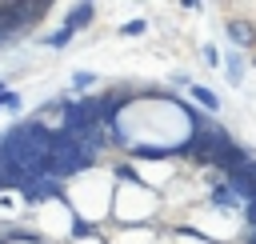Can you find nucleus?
I'll list each match as a JSON object with an SVG mask.
<instances>
[{"label":"nucleus","mask_w":256,"mask_h":244,"mask_svg":"<svg viewBox=\"0 0 256 244\" xmlns=\"http://www.w3.org/2000/svg\"><path fill=\"white\" fill-rule=\"evenodd\" d=\"M224 68H228V80H232V84L240 88V76H244V60H240V52H228Z\"/></svg>","instance_id":"nucleus-5"},{"label":"nucleus","mask_w":256,"mask_h":244,"mask_svg":"<svg viewBox=\"0 0 256 244\" xmlns=\"http://www.w3.org/2000/svg\"><path fill=\"white\" fill-rule=\"evenodd\" d=\"M72 84H76V88H88V84H92V72H76Z\"/></svg>","instance_id":"nucleus-10"},{"label":"nucleus","mask_w":256,"mask_h":244,"mask_svg":"<svg viewBox=\"0 0 256 244\" xmlns=\"http://www.w3.org/2000/svg\"><path fill=\"white\" fill-rule=\"evenodd\" d=\"M92 16H96V8H92V4H76V8L68 12V24H64V28H68V32H80V28H88V24H92Z\"/></svg>","instance_id":"nucleus-2"},{"label":"nucleus","mask_w":256,"mask_h":244,"mask_svg":"<svg viewBox=\"0 0 256 244\" xmlns=\"http://www.w3.org/2000/svg\"><path fill=\"white\" fill-rule=\"evenodd\" d=\"M144 28H148V24H144V20H128V24H124V28H120V36H140V32H144Z\"/></svg>","instance_id":"nucleus-7"},{"label":"nucleus","mask_w":256,"mask_h":244,"mask_svg":"<svg viewBox=\"0 0 256 244\" xmlns=\"http://www.w3.org/2000/svg\"><path fill=\"white\" fill-rule=\"evenodd\" d=\"M200 56H204V64H208V68H212V64H220V52H216L212 44H204V52H200Z\"/></svg>","instance_id":"nucleus-8"},{"label":"nucleus","mask_w":256,"mask_h":244,"mask_svg":"<svg viewBox=\"0 0 256 244\" xmlns=\"http://www.w3.org/2000/svg\"><path fill=\"white\" fill-rule=\"evenodd\" d=\"M252 172H256V160H252Z\"/></svg>","instance_id":"nucleus-12"},{"label":"nucleus","mask_w":256,"mask_h":244,"mask_svg":"<svg viewBox=\"0 0 256 244\" xmlns=\"http://www.w3.org/2000/svg\"><path fill=\"white\" fill-rule=\"evenodd\" d=\"M240 244H256V228H244V236H240Z\"/></svg>","instance_id":"nucleus-11"},{"label":"nucleus","mask_w":256,"mask_h":244,"mask_svg":"<svg viewBox=\"0 0 256 244\" xmlns=\"http://www.w3.org/2000/svg\"><path fill=\"white\" fill-rule=\"evenodd\" d=\"M188 92H192V100H196L200 108L220 112V100H216V92H212V88H204V84H188Z\"/></svg>","instance_id":"nucleus-3"},{"label":"nucleus","mask_w":256,"mask_h":244,"mask_svg":"<svg viewBox=\"0 0 256 244\" xmlns=\"http://www.w3.org/2000/svg\"><path fill=\"white\" fill-rule=\"evenodd\" d=\"M0 108H20V96L16 92H0Z\"/></svg>","instance_id":"nucleus-9"},{"label":"nucleus","mask_w":256,"mask_h":244,"mask_svg":"<svg viewBox=\"0 0 256 244\" xmlns=\"http://www.w3.org/2000/svg\"><path fill=\"white\" fill-rule=\"evenodd\" d=\"M208 200H212L216 208H244V204H240V200L232 196V188H228V184H216V188L208 192Z\"/></svg>","instance_id":"nucleus-4"},{"label":"nucleus","mask_w":256,"mask_h":244,"mask_svg":"<svg viewBox=\"0 0 256 244\" xmlns=\"http://www.w3.org/2000/svg\"><path fill=\"white\" fill-rule=\"evenodd\" d=\"M68 40H72V32H68V28H56V32L48 36V48H64Z\"/></svg>","instance_id":"nucleus-6"},{"label":"nucleus","mask_w":256,"mask_h":244,"mask_svg":"<svg viewBox=\"0 0 256 244\" xmlns=\"http://www.w3.org/2000/svg\"><path fill=\"white\" fill-rule=\"evenodd\" d=\"M224 32H228V40H232L236 48H256V28H252V20L232 16V20H224Z\"/></svg>","instance_id":"nucleus-1"}]
</instances>
